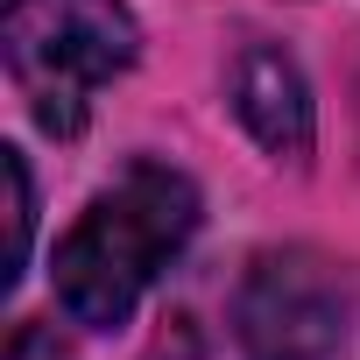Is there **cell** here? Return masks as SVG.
I'll return each mask as SVG.
<instances>
[{
  "instance_id": "277c9868",
  "label": "cell",
  "mask_w": 360,
  "mask_h": 360,
  "mask_svg": "<svg viewBox=\"0 0 360 360\" xmlns=\"http://www.w3.org/2000/svg\"><path fill=\"white\" fill-rule=\"evenodd\" d=\"M233 113H240V127H248L269 155H283V162H304V155H311L318 113H311V85H304V71H297L290 50L255 43V50L233 64Z\"/></svg>"
},
{
  "instance_id": "5b68a950",
  "label": "cell",
  "mask_w": 360,
  "mask_h": 360,
  "mask_svg": "<svg viewBox=\"0 0 360 360\" xmlns=\"http://www.w3.org/2000/svg\"><path fill=\"white\" fill-rule=\"evenodd\" d=\"M8 269H0V283H22V262H29V233H36V191H29V162L22 148H8Z\"/></svg>"
},
{
  "instance_id": "3957f363",
  "label": "cell",
  "mask_w": 360,
  "mask_h": 360,
  "mask_svg": "<svg viewBox=\"0 0 360 360\" xmlns=\"http://www.w3.org/2000/svg\"><path fill=\"white\" fill-rule=\"evenodd\" d=\"M346 311L353 304H346L339 269L311 248H283L248 269L233 325H240L248 360H332L346 339Z\"/></svg>"
},
{
  "instance_id": "6da1fadb",
  "label": "cell",
  "mask_w": 360,
  "mask_h": 360,
  "mask_svg": "<svg viewBox=\"0 0 360 360\" xmlns=\"http://www.w3.org/2000/svg\"><path fill=\"white\" fill-rule=\"evenodd\" d=\"M198 233V191L169 162H127L85 205V219L57 240V304L85 332H113L134 318L148 283Z\"/></svg>"
},
{
  "instance_id": "7a4b0ae2",
  "label": "cell",
  "mask_w": 360,
  "mask_h": 360,
  "mask_svg": "<svg viewBox=\"0 0 360 360\" xmlns=\"http://www.w3.org/2000/svg\"><path fill=\"white\" fill-rule=\"evenodd\" d=\"M0 50H8L29 113L50 134H78L92 92L141 57V29L127 0H8Z\"/></svg>"
},
{
  "instance_id": "8992f818",
  "label": "cell",
  "mask_w": 360,
  "mask_h": 360,
  "mask_svg": "<svg viewBox=\"0 0 360 360\" xmlns=\"http://www.w3.org/2000/svg\"><path fill=\"white\" fill-rule=\"evenodd\" d=\"M8 360H64V346H57L50 325H22V332L8 339Z\"/></svg>"
}]
</instances>
